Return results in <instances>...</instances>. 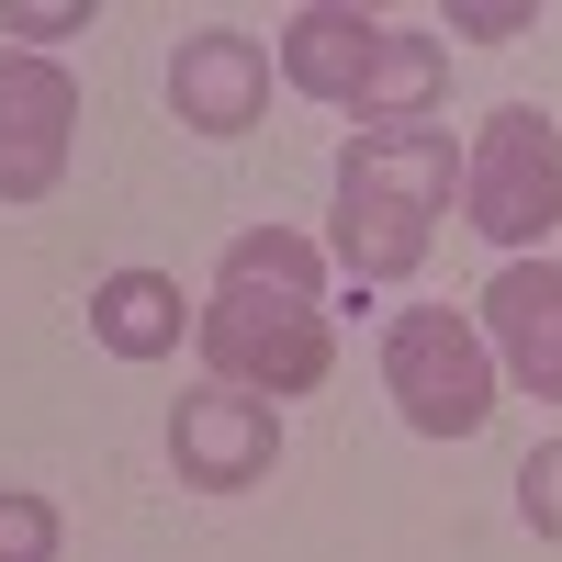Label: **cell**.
<instances>
[{
  "label": "cell",
  "instance_id": "cell-1",
  "mask_svg": "<svg viewBox=\"0 0 562 562\" xmlns=\"http://www.w3.org/2000/svg\"><path fill=\"white\" fill-rule=\"evenodd\" d=\"M461 225L506 259H540L562 225V124L540 102H495L461 147Z\"/></svg>",
  "mask_w": 562,
  "mask_h": 562
},
{
  "label": "cell",
  "instance_id": "cell-2",
  "mask_svg": "<svg viewBox=\"0 0 562 562\" xmlns=\"http://www.w3.org/2000/svg\"><path fill=\"white\" fill-rule=\"evenodd\" d=\"M383 394L416 439H484L495 428V349H484V326L461 315V304H405L383 326Z\"/></svg>",
  "mask_w": 562,
  "mask_h": 562
},
{
  "label": "cell",
  "instance_id": "cell-3",
  "mask_svg": "<svg viewBox=\"0 0 562 562\" xmlns=\"http://www.w3.org/2000/svg\"><path fill=\"white\" fill-rule=\"evenodd\" d=\"M192 349H203V383L225 394H259V405H293L338 371V326L326 304H281V293H225L192 315Z\"/></svg>",
  "mask_w": 562,
  "mask_h": 562
},
{
  "label": "cell",
  "instance_id": "cell-4",
  "mask_svg": "<svg viewBox=\"0 0 562 562\" xmlns=\"http://www.w3.org/2000/svg\"><path fill=\"white\" fill-rule=\"evenodd\" d=\"M68 147H79V79L57 57H23L0 45V203H45L68 180Z\"/></svg>",
  "mask_w": 562,
  "mask_h": 562
},
{
  "label": "cell",
  "instance_id": "cell-5",
  "mask_svg": "<svg viewBox=\"0 0 562 562\" xmlns=\"http://www.w3.org/2000/svg\"><path fill=\"white\" fill-rule=\"evenodd\" d=\"M169 473L192 495H248L281 473V405L259 394H225V383H192L169 405Z\"/></svg>",
  "mask_w": 562,
  "mask_h": 562
},
{
  "label": "cell",
  "instance_id": "cell-6",
  "mask_svg": "<svg viewBox=\"0 0 562 562\" xmlns=\"http://www.w3.org/2000/svg\"><path fill=\"white\" fill-rule=\"evenodd\" d=\"M169 113L203 135V147H237L270 113V45L248 23H192L169 45Z\"/></svg>",
  "mask_w": 562,
  "mask_h": 562
},
{
  "label": "cell",
  "instance_id": "cell-7",
  "mask_svg": "<svg viewBox=\"0 0 562 562\" xmlns=\"http://www.w3.org/2000/svg\"><path fill=\"white\" fill-rule=\"evenodd\" d=\"M473 326H484V349H495V383H506V394L562 405V259H506V270L484 281Z\"/></svg>",
  "mask_w": 562,
  "mask_h": 562
},
{
  "label": "cell",
  "instance_id": "cell-8",
  "mask_svg": "<svg viewBox=\"0 0 562 562\" xmlns=\"http://www.w3.org/2000/svg\"><path fill=\"white\" fill-rule=\"evenodd\" d=\"M371 57H383V12H360V0H304L270 34V79L304 90V102H338V113H360Z\"/></svg>",
  "mask_w": 562,
  "mask_h": 562
},
{
  "label": "cell",
  "instance_id": "cell-9",
  "mask_svg": "<svg viewBox=\"0 0 562 562\" xmlns=\"http://www.w3.org/2000/svg\"><path fill=\"white\" fill-rule=\"evenodd\" d=\"M338 192H383L405 214H450L461 203V147H450V124H349V147H338Z\"/></svg>",
  "mask_w": 562,
  "mask_h": 562
},
{
  "label": "cell",
  "instance_id": "cell-10",
  "mask_svg": "<svg viewBox=\"0 0 562 562\" xmlns=\"http://www.w3.org/2000/svg\"><path fill=\"white\" fill-rule=\"evenodd\" d=\"M428 237H439L428 214H405V203H383V192H338L315 248H326V270H349L360 293H394V281L428 270Z\"/></svg>",
  "mask_w": 562,
  "mask_h": 562
},
{
  "label": "cell",
  "instance_id": "cell-11",
  "mask_svg": "<svg viewBox=\"0 0 562 562\" xmlns=\"http://www.w3.org/2000/svg\"><path fill=\"white\" fill-rule=\"evenodd\" d=\"M203 304H180L169 270H102L90 281V338H102L113 360H169L180 338H192Z\"/></svg>",
  "mask_w": 562,
  "mask_h": 562
},
{
  "label": "cell",
  "instance_id": "cell-12",
  "mask_svg": "<svg viewBox=\"0 0 562 562\" xmlns=\"http://www.w3.org/2000/svg\"><path fill=\"white\" fill-rule=\"evenodd\" d=\"M439 79H450L439 23L383 12V57H371V79H360V124H439Z\"/></svg>",
  "mask_w": 562,
  "mask_h": 562
},
{
  "label": "cell",
  "instance_id": "cell-13",
  "mask_svg": "<svg viewBox=\"0 0 562 562\" xmlns=\"http://www.w3.org/2000/svg\"><path fill=\"white\" fill-rule=\"evenodd\" d=\"M225 293H281V304H326V248L293 237V225H237L214 259Z\"/></svg>",
  "mask_w": 562,
  "mask_h": 562
},
{
  "label": "cell",
  "instance_id": "cell-14",
  "mask_svg": "<svg viewBox=\"0 0 562 562\" xmlns=\"http://www.w3.org/2000/svg\"><path fill=\"white\" fill-rule=\"evenodd\" d=\"M68 551V518H57V495H34V484H0V562H57Z\"/></svg>",
  "mask_w": 562,
  "mask_h": 562
},
{
  "label": "cell",
  "instance_id": "cell-15",
  "mask_svg": "<svg viewBox=\"0 0 562 562\" xmlns=\"http://www.w3.org/2000/svg\"><path fill=\"white\" fill-rule=\"evenodd\" d=\"M0 34H23V57H57V34H90V0H0Z\"/></svg>",
  "mask_w": 562,
  "mask_h": 562
},
{
  "label": "cell",
  "instance_id": "cell-16",
  "mask_svg": "<svg viewBox=\"0 0 562 562\" xmlns=\"http://www.w3.org/2000/svg\"><path fill=\"white\" fill-rule=\"evenodd\" d=\"M518 518H529V540H562V439H540L518 461Z\"/></svg>",
  "mask_w": 562,
  "mask_h": 562
},
{
  "label": "cell",
  "instance_id": "cell-17",
  "mask_svg": "<svg viewBox=\"0 0 562 562\" xmlns=\"http://www.w3.org/2000/svg\"><path fill=\"white\" fill-rule=\"evenodd\" d=\"M439 34H473V45H518L540 34V0H450V23Z\"/></svg>",
  "mask_w": 562,
  "mask_h": 562
}]
</instances>
